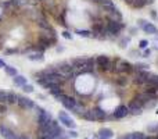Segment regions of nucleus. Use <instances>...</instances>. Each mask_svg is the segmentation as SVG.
I'll return each instance as SVG.
<instances>
[{
  "instance_id": "1",
  "label": "nucleus",
  "mask_w": 158,
  "mask_h": 139,
  "mask_svg": "<svg viewBox=\"0 0 158 139\" xmlns=\"http://www.w3.org/2000/svg\"><path fill=\"white\" fill-rule=\"evenodd\" d=\"M122 29H123V24L121 21H115V20H110L106 25V31L110 35H118Z\"/></svg>"
},
{
  "instance_id": "2",
  "label": "nucleus",
  "mask_w": 158,
  "mask_h": 139,
  "mask_svg": "<svg viewBox=\"0 0 158 139\" xmlns=\"http://www.w3.org/2000/svg\"><path fill=\"white\" fill-rule=\"evenodd\" d=\"M58 100L63 103V106L68 110H77L78 109V104H77V100H75L72 96H68V95H61V98Z\"/></svg>"
},
{
  "instance_id": "3",
  "label": "nucleus",
  "mask_w": 158,
  "mask_h": 139,
  "mask_svg": "<svg viewBox=\"0 0 158 139\" xmlns=\"http://www.w3.org/2000/svg\"><path fill=\"white\" fill-rule=\"evenodd\" d=\"M52 120H53L52 115H50L46 110H43L42 107H38V124H39V127L47 125Z\"/></svg>"
},
{
  "instance_id": "4",
  "label": "nucleus",
  "mask_w": 158,
  "mask_h": 139,
  "mask_svg": "<svg viewBox=\"0 0 158 139\" xmlns=\"http://www.w3.org/2000/svg\"><path fill=\"white\" fill-rule=\"evenodd\" d=\"M58 121H60L64 127H67V128H75V127H77V124L74 123V120L69 117L67 111H60L58 113Z\"/></svg>"
},
{
  "instance_id": "5",
  "label": "nucleus",
  "mask_w": 158,
  "mask_h": 139,
  "mask_svg": "<svg viewBox=\"0 0 158 139\" xmlns=\"http://www.w3.org/2000/svg\"><path fill=\"white\" fill-rule=\"evenodd\" d=\"M17 103H18L19 107H22V109L25 110H31L35 107V103H33L32 99L27 98V96H18V99H17Z\"/></svg>"
},
{
  "instance_id": "6",
  "label": "nucleus",
  "mask_w": 158,
  "mask_h": 139,
  "mask_svg": "<svg viewBox=\"0 0 158 139\" xmlns=\"http://www.w3.org/2000/svg\"><path fill=\"white\" fill-rule=\"evenodd\" d=\"M135 67L132 66L131 63H128V61H121L119 66H117V68L112 70V72H122V74H131L133 72Z\"/></svg>"
},
{
  "instance_id": "7",
  "label": "nucleus",
  "mask_w": 158,
  "mask_h": 139,
  "mask_svg": "<svg viewBox=\"0 0 158 139\" xmlns=\"http://www.w3.org/2000/svg\"><path fill=\"white\" fill-rule=\"evenodd\" d=\"M96 64L98 67H101L103 71H108L110 70V57L106 54H100L96 57Z\"/></svg>"
},
{
  "instance_id": "8",
  "label": "nucleus",
  "mask_w": 158,
  "mask_h": 139,
  "mask_svg": "<svg viewBox=\"0 0 158 139\" xmlns=\"http://www.w3.org/2000/svg\"><path fill=\"white\" fill-rule=\"evenodd\" d=\"M0 135H2L4 139H15L17 134L13 131L11 128H8L4 124H0Z\"/></svg>"
},
{
  "instance_id": "9",
  "label": "nucleus",
  "mask_w": 158,
  "mask_h": 139,
  "mask_svg": "<svg viewBox=\"0 0 158 139\" xmlns=\"http://www.w3.org/2000/svg\"><path fill=\"white\" fill-rule=\"evenodd\" d=\"M57 72H60L61 75H64L67 79V76H72V74H74V67L68 63H63V64H60Z\"/></svg>"
},
{
  "instance_id": "10",
  "label": "nucleus",
  "mask_w": 158,
  "mask_h": 139,
  "mask_svg": "<svg viewBox=\"0 0 158 139\" xmlns=\"http://www.w3.org/2000/svg\"><path fill=\"white\" fill-rule=\"evenodd\" d=\"M151 72H147L146 70L143 71H139V72L136 74V76H135V84H139V85H146V82H147L148 79V75H150Z\"/></svg>"
},
{
  "instance_id": "11",
  "label": "nucleus",
  "mask_w": 158,
  "mask_h": 139,
  "mask_svg": "<svg viewBox=\"0 0 158 139\" xmlns=\"http://www.w3.org/2000/svg\"><path fill=\"white\" fill-rule=\"evenodd\" d=\"M128 110H129V113H132V114L139 115V114H142L143 106L140 103H137L136 100H132L131 103H129V106H128Z\"/></svg>"
},
{
  "instance_id": "12",
  "label": "nucleus",
  "mask_w": 158,
  "mask_h": 139,
  "mask_svg": "<svg viewBox=\"0 0 158 139\" xmlns=\"http://www.w3.org/2000/svg\"><path fill=\"white\" fill-rule=\"evenodd\" d=\"M129 114V110H128V106H123V104H121V106H118L117 109H115L114 111V117L117 118V120H121V118L126 117V115Z\"/></svg>"
},
{
  "instance_id": "13",
  "label": "nucleus",
  "mask_w": 158,
  "mask_h": 139,
  "mask_svg": "<svg viewBox=\"0 0 158 139\" xmlns=\"http://www.w3.org/2000/svg\"><path fill=\"white\" fill-rule=\"evenodd\" d=\"M71 66L74 68H83L87 67V57H77L71 60Z\"/></svg>"
},
{
  "instance_id": "14",
  "label": "nucleus",
  "mask_w": 158,
  "mask_h": 139,
  "mask_svg": "<svg viewBox=\"0 0 158 139\" xmlns=\"http://www.w3.org/2000/svg\"><path fill=\"white\" fill-rule=\"evenodd\" d=\"M100 4H101V7H103L108 14H111L112 11L117 10V8H115V6H114V3H112L111 0H100Z\"/></svg>"
},
{
  "instance_id": "15",
  "label": "nucleus",
  "mask_w": 158,
  "mask_h": 139,
  "mask_svg": "<svg viewBox=\"0 0 158 139\" xmlns=\"http://www.w3.org/2000/svg\"><path fill=\"white\" fill-rule=\"evenodd\" d=\"M142 29L144 31V33H148V35H156V33L158 32L157 27L154 24H151V22H146L144 27H143Z\"/></svg>"
},
{
  "instance_id": "16",
  "label": "nucleus",
  "mask_w": 158,
  "mask_h": 139,
  "mask_svg": "<svg viewBox=\"0 0 158 139\" xmlns=\"http://www.w3.org/2000/svg\"><path fill=\"white\" fill-rule=\"evenodd\" d=\"M112 137H114V132H112V129H110V128H101L100 131H98V138L111 139Z\"/></svg>"
},
{
  "instance_id": "17",
  "label": "nucleus",
  "mask_w": 158,
  "mask_h": 139,
  "mask_svg": "<svg viewBox=\"0 0 158 139\" xmlns=\"http://www.w3.org/2000/svg\"><path fill=\"white\" fill-rule=\"evenodd\" d=\"M13 82H14V85H17V86H24L25 84H28V79L25 78L24 75H18L17 74L15 76H13Z\"/></svg>"
},
{
  "instance_id": "18",
  "label": "nucleus",
  "mask_w": 158,
  "mask_h": 139,
  "mask_svg": "<svg viewBox=\"0 0 158 139\" xmlns=\"http://www.w3.org/2000/svg\"><path fill=\"white\" fill-rule=\"evenodd\" d=\"M92 110H93V113H94V117L97 121H101L107 117V113L104 111L103 109H100V107H96V109H92Z\"/></svg>"
},
{
  "instance_id": "19",
  "label": "nucleus",
  "mask_w": 158,
  "mask_h": 139,
  "mask_svg": "<svg viewBox=\"0 0 158 139\" xmlns=\"http://www.w3.org/2000/svg\"><path fill=\"white\" fill-rule=\"evenodd\" d=\"M27 57L31 61H43V60H44V56H43V53H40V52L31 53V54H28Z\"/></svg>"
},
{
  "instance_id": "20",
  "label": "nucleus",
  "mask_w": 158,
  "mask_h": 139,
  "mask_svg": "<svg viewBox=\"0 0 158 139\" xmlns=\"http://www.w3.org/2000/svg\"><path fill=\"white\" fill-rule=\"evenodd\" d=\"M82 118H83V120H87V121H97L96 117H94L93 110H87V111H85L83 114H82Z\"/></svg>"
},
{
  "instance_id": "21",
  "label": "nucleus",
  "mask_w": 158,
  "mask_h": 139,
  "mask_svg": "<svg viewBox=\"0 0 158 139\" xmlns=\"http://www.w3.org/2000/svg\"><path fill=\"white\" fill-rule=\"evenodd\" d=\"M17 99H18V95H15L14 92H7V102L6 103L8 104H15Z\"/></svg>"
},
{
  "instance_id": "22",
  "label": "nucleus",
  "mask_w": 158,
  "mask_h": 139,
  "mask_svg": "<svg viewBox=\"0 0 158 139\" xmlns=\"http://www.w3.org/2000/svg\"><path fill=\"white\" fill-rule=\"evenodd\" d=\"M115 82H117V85H119V86H125V85H128V76L119 75V76H117Z\"/></svg>"
},
{
  "instance_id": "23",
  "label": "nucleus",
  "mask_w": 158,
  "mask_h": 139,
  "mask_svg": "<svg viewBox=\"0 0 158 139\" xmlns=\"http://www.w3.org/2000/svg\"><path fill=\"white\" fill-rule=\"evenodd\" d=\"M147 3H148V0H133V2H132V7L142 8V7H144Z\"/></svg>"
},
{
  "instance_id": "24",
  "label": "nucleus",
  "mask_w": 158,
  "mask_h": 139,
  "mask_svg": "<svg viewBox=\"0 0 158 139\" xmlns=\"http://www.w3.org/2000/svg\"><path fill=\"white\" fill-rule=\"evenodd\" d=\"M125 139H146L144 134H142V132H132V134L126 135Z\"/></svg>"
},
{
  "instance_id": "25",
  "label": "nucleus",
  "mask_w": 158,
  "mask_h": 139,
  "mask_svg": "<svg viewBox=\"0 0 158 139\" xmlns=\"http://www.w3.org/2000/svg\"><path fill=\"white\" fill-rule=\"evenodd\" d=\"M38 25L42 28V29H44V31L52 29V25H50V22H47L46 20H39V21H38Z\"/></svg>"
},
{
  "instance_id": "26",
  "label": "nucleus",
  "mask_w": 158,
  "mask_h": 139,
  "mask_svg": "<svg viewBox=\"0 0 158 139\" xmlns=\"http://www.w3.org/2000/svg\"><path fill=\"white\" fill-rule=\"evenodd\" d=\"M4 71H6V74L10 75V76H15L17 75V70L14 68V67H11V66H4Z\"/></svg>"
},
{
  "instance_id": "27",
  "label": "nucleus",
  "mask_w": 158,
  "mask_h": 139,
  "mask_svg": "<svg viewBox=\"0 0 158 139\" xmlns=\"http://www.w3.org/2000/svg\"><path fill=\"white\" fill-rule=\"evenodd\" d=\"M77 33L79 36H82V38H90V36H92V32H90V31H86V29H78Z\"/></svg>"
},
{
  "instance_id": "28",
  "label": "nucleus",
  "mask_w": 158,
  "mask_h": 139,
  "mask_svg": "<svg viewBox=\"0 0 158 139\" xmlns=\"http://www.w3.org/2000/svg\"><path fill=\"white\" fill-rule=\"evenodd\" d=\"M22 90H24V92H27V93H32L33 92V86H32V85H29V84H25L24 86H22Z\"/></svg>"
},
{
  "instance_id": "29",
  "label": "nucleus",
  "mask_w": 158,
  "mask_h": 139,
  "mask_svg": "<svg viewBox=\"0 0 158 139\" xmlns=\"http://www.w3.org/2000/svg\"><path fill=\"white\" fill-rule=\"evenodd\" d=\"M7 102V92L0 90V103H6Z\"/></svg>"
},
{
  "instance_id": "30",
  "label": "nucleus",
  "mask_w": 158,
  "mask_h": 139,
  "mask_svg": "<svg viewBox=\"0 0 158 139\" xmlns=\"http://www.w3.org/2000/svg\"><path fill=\"white\" fill-rule=\"evenodd\" d=\"M148 46V42L146 41V39H143V41H140V43H139V47L140 49H146V47Z\"/></svg>"
},
{
  "instance_id": "31",
  "label": "nucleus",
  "mask_w": 158,
  "mask_h": 139,
  "mask_svg": "<svg viewBox=\"0 0 158 139\" xmlns=\"http://www.w3.org/2000/svg\"><path fill=\"white\" fill-rule=\"evenodd\" d=\"M6 111H7V106H6V103H0V114H4Z\"/></svg>"
},
{
  "instance_id": "32",
  "label": "nucleus",
  "mask_w": 158,
  "mask_h": 139,
  "mask_svg": "<svg viewBox=\"0 0 158 139\" xmlns=\"http://www.w3.org/2000/svg\"><path fill=\"white\" fill-rule=\"evenodd\" d=\"M61 36H64V38H65V39H68V41H69V39H72V35L68 32V31H64V32L61 33Z\"/></svg>"
},
{
  "instance_id": "33",
  "label": "nucleus",
  "mask_w": 158,
  "mask_h": 139,
  "mask_svg": "<svg viewBox=\"0 0 158 139\" xmlns=\"http://www.w3.org/2000/svg\"><path fill=\"white\" fill-rule=\"evenodd\" d=\"M126 43H129V38H123L122 41H121V47H126Z\"/></svg>"
},
{
  "instance_id": "34",
  "label": "nucleus",
  "mask_w": 158,
  "mask_h": 139,
  "mask_svg": "<svg viewBox=\"0 0 158 139\" xmlns=\"http://www.w3.org/2000/svg\"><path fill=\"white\" fill-rule=\"evenodd\" d=\"M11 2H13L14 6H22L25 3V0H11Z\"/></svg>"
},
{
  "instance_id": "35",
  "label": "nucleus",
  "mask_w": 158,
  "mask_h": 139,
  "mask_svg": "<svg viewBox=\"0 0 158 139\" xmlns=\"http://www.w3.org/2000/svg\"><path fill=\"white\" fill-rule=\"evenodd\" d=\"M158 129V124H154V125H148V131L153 132V131H157Z\"/></svg>"
},
{
  "instance_id": "36",
  "label": "nucleus",
  "mask_w": 158,
  "mask_h": 139,
  "mask_svg": "<svg viewBox=\"0 0 158 139\" xmlns=\"http://www.w3.org/2000/svg\"><path fill=\"white\" fill-rule=\"evenodd\" d=\"M137 22H139V27H144V24H146V22H147V21H146V20H139V21H137Z\"/></svg>"
},
{
  "instance_id": "37",
  "label": "nucleus",
  "mask_w": 158,
  "mask_h": 139,
  "mask_svg": "<svg viewBox=\"0 0 158 139\" xmlns=\"http://www.w3.org/2000/svg\"><path fill=\"white\" fill-rule=\"evenodd\" d=\"M15 139H29V137H27V135H18Z\"/></svg>"
},
{
  "instance_id": "38",
  "label": "nucleus",
  "mask_w": 158,
  "mask_h": 139,
  "mask_svg": "<svg viewBox=\"0 0 158 139\" xmlns=\"http://www.w3.org/2000/svg\"><path fill=\"white\" fill-rule=\"evenodd\" d=\"M69 135H71L72 138H77V137H78V134H77L75 131H71V132H69Z\"/></svg>"
},
{
  "instance_id": "39",
  "label": "nucleus",
  "mask_w": 158,
  "mask_h": 139,
  "mask_svg": "<svg viewBox=\"0 0 158 139\" xmlns=\"http://www.w3.org/2000/svg\"><path fill=\"white\" fill-rule=\"evenodd\" d=\"M4 66H6V64H4V61H3L2 59H0V68H4Z\"/></svg>"
},
{
  "instance_id": "40",
  "label": "nucleus",
  "mask_w": 158,
  "mask_h": 139,
  "mask_svg": "<svg viewBox=\"0 0 158 139\" xmlns=\"http://www.w3.org/2000/svg\"><path fill=\"white\" fill-rule=\"evenodd\" d=\"M132 2H133V0H125V3L126 4H129V6H132Z\"/></svg>"
},
{
  "instance_id": "41",
  "label": "nucleus",
  "mask_w": 158,
  "mask_h": 139,
  "mask_svg": "<svg viewBox=\"0 0 158 139\" xmlns=\"http://www.w3.org/2000/svg\"><path fill=\"white\" fill-rule=\"evenodd\" d=\"M148 54H150V50H146V52H144V57H147Z\"/></svg>"
},
{
  "instance_id": "42",
  "label": "nucleus",
  "mask_w": 158,
  "mask_h": 139,
  "mask_svg": "<svg viewBox=\"0 0 158 139\" xmlns=\"http://www.w3.org/2000/svg\"><path fill=\"white\" fill-rule=\"evenodd\" d=\"M156 39H157V41H158V32L156 33Z\"/></svg>"
},
{
  "instance_id": "43",
  "label": "nucleus",
  "mask_w": 158,
  "mask_h": 139,
  "mask_svg": "<svg viewBox=\"0 0 158 139\" xmlns=\"http://www.w3.org/2000/svg\"><path fill=\"white\" fill-rule=\"evenodd\" d=\"M86 139H87V138H86Z\"/></svg>"
}]
</instances>
